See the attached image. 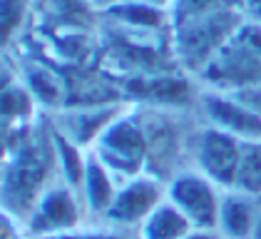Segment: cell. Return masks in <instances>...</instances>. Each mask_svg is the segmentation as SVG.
<instances>
[{"instance_id":"1","label":"cell","mask_w":261,"mask_h":239,"mask_svg":"<svg viewBox=\"0 0 261 239\" xmlns=\"http://www.w3.org/2000/svg\"><path fill=\"white\" fill-rule=\"evenodd\" d=\"M244 22L239 0H174L169 25L177 67L197 80Z\"/></svg>"},{"instance_id":"2","label":"cell","mask_w":261,"mask_h":239,"mask_svg":"<svg viewBox=\"0 0 261 239\" xmlns=\"http://www.w3.org/2000/svg\"><path fill=\"white\" fill-rule=\"evenodd\" d=\"M60 179L58 159L53 150L50 122L42 127H28L25 132L10 135L5 142L3 164V209L25 222L40 195Z\"/></svg>"},{"instance_id":"3","label":"cell","mask_w":261,"mask_h":239,"mask_svg":"<svg viewBox=\"0 0 261 239\" xmlns=\"http://www.w3.org/2000/svg\"><path fill=\"white\" fill-rule=\"evenodd\" d=\"M197 85L221 95L261 90V28L244 22L197 75Z\"/></svg>"},{"instance_id":"4","label":"cell","mask_w":261,"mask_h":239,"mask_svg":"<svg viewBox=\"0 0 261 239\" xmlns=\"http://www.w3.org/2000/svg\"><path fill=\"white\" fill-rule=\"evenodd\" d=\"M92 155L115 172L120 182L149 172V142L140 110L132 105L115 119L92 147Z\"/></svg>"},{"instance_id":"5","label":"cell","mask_w":261,"mask_h":239,"mask_svg":"<svg viewBox=\"0 0 261 239\" xmlns=\"http://www.w3.org/2000/svg\"><path fill=\"white\" fill-rule=\"evenodd\" d=\"M221 197L224 189L194 167H184L167 179V199L189 219L194 229L217 232Z\"/></svg>"},{"instance_id":"6","label":"cell","mask_w":261,"mask_h":239,"mask_svg":"<svg viewBox=\"0 0 261 239\" xmlns=\"http://www.w3.org/2000/svg\"><path fill=\"white\" fill-rule=\"evenodd\" d=\"M85 219H87V212L77 189L58 179L33 204V209L25 217V227L30 239H45L62 232H72L85 224Z\"/></svg>"},{"instance_id":"7","label":"cell","mask_w":261,"mask_h":239,"mask_svg":"<svg viewBox=\"0 0 261 239\" xmlns=\"http://www.w3.org/2000/svg\"><path fill=\"white\" fill-rule=\"evenodd\" d=\"M241 139L204 122L192 135L189 145V167L199 170L204 177L217 182L221 189H231L239 167Z\"/></svg>"},{"instance_id":"8","label":"cell","mask_w":261,"mask_h":239,"mask_svg":"<svg viewBox=\"0 0 261 239\" xmlns=\"http://www.w3.org/2000/svg\"><path fill=\"white\" fill-rule=\"evenodd\" d=\"M164 199H167V182L152 172H142L120 184L117 197L110 212L105 214L102 224L122 232H137Z\"/></svg>"},{"instance_id":"9","label":"cell","mask_w":261,"mask_h":239,"mask_svg":"<svg viewBox=\"0 0 261 239\" xmlns=\"http://www.w3.org/2000/svg\"><path fill=\"white\" fill-rule=\"evenodd\" d=\"M129 107V102H102V105H67L60 112H55V130H60L65 137L77 142L80 147L90 150L97 145L102 132L120 117Z\"/></svg>"},{"instance_id":"10","label":"cell","mask_w":261,"mask_h":239,"mask_svg":"<svg viewBox=\"0 0 261 239\" xmlns=\"http://www.w3.org/2000/svg\"><path fill=\"white\" fill-rule=\"evenodd\" d=\"M199 110L204 122L219 127L224 132L234 135L241 142L249 139H261V112L251 105L241 102L234 95H221V92H209L201 90Z\"/></svg>"},{"instance_id":"11","label":"cell","mask_w":261,"mask_h":239,"mask_svg":"<svg viewBox=\"0 0 261 239\" xmlns=\"http://www.w3.org/2000/svg\"><path fill=\"white\" fill-rule=\"evenodd\" d=\"M120 184V177L115 172H110L100 159L90 152V162H87L85 179H82L80 187V197L82 204H85V212H87V219H95V222L105 219V214L110 212L112 202L117 197Z\"/></svg>"},{"instance_id":"12","label":"cell","mask_w":261,"mask_h":239,"mask_svg":"<svg viewBox=\"0 0 261 239\" xmlns=\"http://www.w3.org/2000/svg\"><path fill=\"white\" fill-rule=\"evenodd\" d=\"M261 209V199L239 189H224L217 232L224 239H251Z\"/></svg>"},{"instance_id":"13","label":"cell","mask_w":261,"mask_h":239,"mask_svg":"<svg viewBox=\"0 0 261 239\" xmlns=\"http://www.w3.org/2000/svg\"><path fill=\"white\" fill-rule=\"evenodd\" d=\"M22 85L30 90V95L35 98L38 107L50 110V112H60L67 105V80L62 78V73L53 70L45 62H28L20 67Z\"/></svg>"},{"instance_id":"14","label":"cell","mask_w":261,"mask_h":239,"mask_svg":"<svg viewBox=\"0 0 261 239\" xmlns=\"http://www.w3.org/2000/svg\"><path fill=\"white\" fill-rule=\"evenodd\" d=\"M189 232H194L189 219L169 199H164L137 229V239H184Z\"/></svg>"},{"instance_id":"15","label":"cell","mask_w":261,"mask_h":239,"mask_svg":"<svg viewBox=\"0 0 261 239\" xmlns=\"http://www.w3.org/2000/svg\"><path fill=\"white\" fill-rule=\"evenodd\" d=\"M231 189H239L244 195L261 199V139L241 142L239 167H237V179Z\"/></svg>"},{"instance_id":"16","label":"cell","mask_w":261,"mask_h":239,"mask_svg":"<svg viewBox=\"0 0 261 239\" xmlns=\"http://www.w3.org/2000/svg\"><path fill=\"white\" fill-rule=\"evenodd\" d=\"M35 0H3L0 15H3V47L10 50L22 40V33L33 18Z\"/></svg>"},{"instance_id":"17","label":"cell","mask_w":261,"mask_h":239,"mask_svg":"<svg viewBox=\"0 0 261 239\" xmlns=\"http://www.w3.org/2000/svg\"><path fill=\"white\" fill-rule=\"evenodd\" d=\"M45 239H129V232H122L115 227H77L72 232H62L55 237H45Z\"/></svg>"},{"instance_id":"18","label":"cell","mask_w":261,"mask_h":239,"mask_svg":"<svg viewBox=\"0 0 261 239\" xmlns=\"http://www.w3.org/2000/svg\"><path fill=\"white\" fill-rule=\"evenodd\" d=\"M0 239H30V234H28V227H25V222L20 217L3 209V214H0Z\"/></svg>"},{"instance_id":"19","label":"cell","mask_w":261,"mask_h":239,"mask_svg":"<svg viewBox=\"0 0 261 239\" xmlns=\"http://www.w3.org/2000/svg\"><path fill=\"white\" fill-rule=\"evenodd\" d=\"M239 3H241L244 20H246L249 25L261 28V0H239Z\"/></svg>"},{"instance_id":"20","label":"cell","mask_w":261,"mask_h":239,"mask_svg":"<svg viewBox=\"0 0 261 239\" xmlns=\"http://www.w3.org/2000/svg\"><path fill=\"white\" fill-rule=\"evenodd\" d=\"M95 10H110L115 5H124V3H154V5H162V8H169L174 0H90Z\"/></svg>"},{"instance_id":"21","label":"cell","mask_w":261,"mask_h":239,"mask_svg":"<svg viewBox=\"0 0 261 239\" xmlns=\"http://www.w3.org/2000/svg\"><path fill=\"white\" fill-rule=\"evenodd\" d=\"M184 239H224L219 232H204V229H194V232H189Z\"/></svg>"},{"instance_id":"22","label":"cell","mask_w":261,"mask_h":239,"mask_svg":"<svg viewBox=\"0 0 261 239\" xmlns=\"http://www.w3.org/2000/svg\"><path fill=\"white\" fill-rule=\"evenodd\" d=\"M251 239H261V209H259V217H256V227H254V237Z\"/></svg>"}]
</instances>
